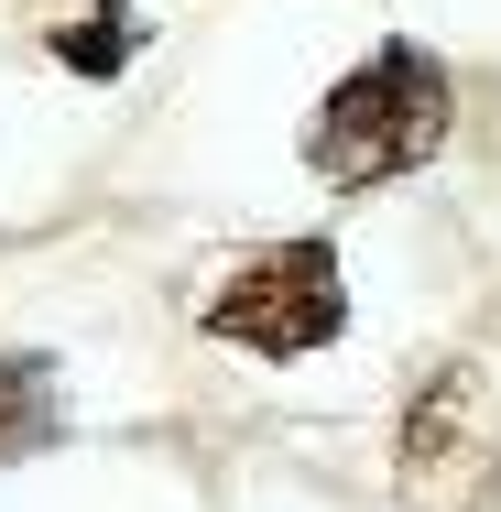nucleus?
<instances>
[{"label": "nucleus", "mask_w": 501, "mask_h": 512, "mask_svg": "<svg viewBox=\"0 0 501 512\" xmlns=\"http://www.w3.org/2000/svg\"><path fill=\"white\" fill-rule=\"evenodd\" d=\"M338 327H349V284H338V251L327 240H273V251H251L207 295V338H229L251 360H305Z\"/></svg>", "instance_id": "nucleus-2"}, {"label": "nucleus", "mask_w": 501, "mask_h": 512, "mask_svg": "<svg viewBox=\"0 0 501 512\" xmlns=\"http://www.w3.org/2000/svg\"><path fill=\"white\" fill-rule=\"evenodd\" d=\"M469 393H480V371H447L425 404L403 414V480H414V469H436V458L458 447V414H469Z\"/></svg>", "instance_id": "nucleus-4"}, {"label": "nucleus", "mask_w": 501, "mask_h": 512, "mask_svg": "<svg viewBox=\"0 0 501 512\" xmlns=\"http://www.w3.org/2000/svg\"><path fill=\"white\" fill-rule=\"evenodd\" d=\"M66 436V382L44 349H0V458H33Z\"/></svg>", "instance_id": "nucleus-3"}, {"label": "nucleus", "mask_w": 501, "mask_h": 512, "mask_svg": "<svg viewBox=\"0 0 501 512\" xmlns=\"http://www.w3.org/2000/svg\"><path fill=\"white\" fill-rule=\"evenodd\" d=\"M55 55H66L77 77H120V55H131V0H109L99 22H77V33H55Z\"/></svg>", "instance_id": "nucleus-5"}, {"label": "nucleus", "mask_w": 501, "mask_h": 512, "mask_svg": "<svg viewBox=\"0 0 501 512\" xmlns=\"http://www.w3.org/2000/svg\"><path fill=\"white\" fill-rule=\"evenodd\" d=\"M447 120H458L447 66L425 44H382L360 77H338L316 99V120H305V175L316 186H393V175H414L447 142Z\"/></svg>", "instance_id": "nucleus-1"}]
</instances>
